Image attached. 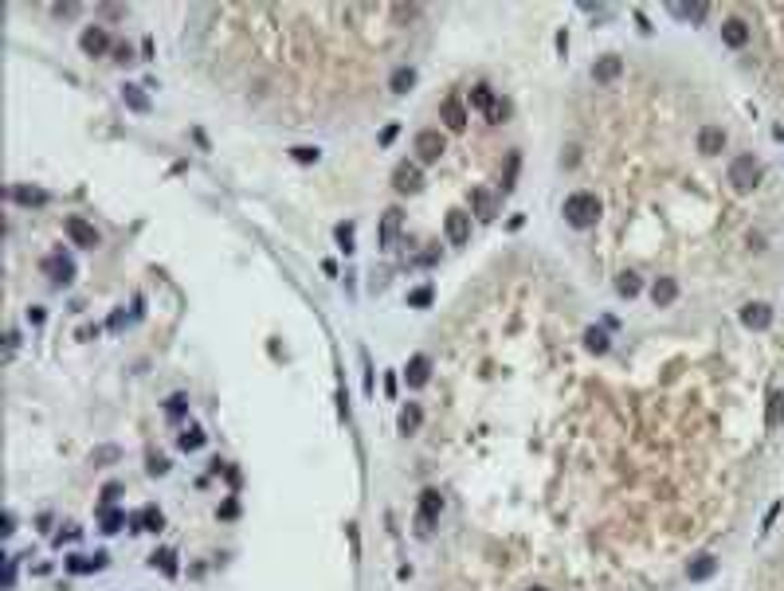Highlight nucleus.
<instances>
[{"instance_id":"1","label":"nucleus","mask_w":784,"mask_h":591,"mask_svg":"<svg viewBox=\"0 0 784 591\" xmlns=\"http://www.w3.org/2000/svg\"><path fill=\"white\" fill-rule=\"evenodd\" d=\"M565 223L568 228H577V231H589V228H596L600 223V212H604V204L596 200L592 192H573L565 200Z\"/></svg>"},{"instance_id":"2","label":"nucleus","mask_w":784,"mask_h":591,"mask_svg":"<svg viewBox=\"0 0 784 591\" xmlns=\"http://www.w3.org/2000/svg\"><path fill=\"white\" fill-rule=\"evenodd\" d=\"M729 184H734V192H753L761 184V161L753 157V153H741V157H734V165H729Z\"/></svg>"},{"instance_id":"3","label":"nucleus","mask_w":784,"mask_h":591,"mask_svg":"<svg viewBox=\"0 0 784 591\" xmlns=\"http://www.w3.org/2000/svg\"><path fill=\"white\" fill-rule=\"evenodd\" d=\"M447 153V141L439 130H423L416 133V165H435Z\"/></svg>"},{"instance_id":"4","label":"nucleus","mask_w":784,"mask_h":591,"mask_svg":"<svg viewBox=\"0 0 784 591\" xmlns=\"http://www.w3.org/2000/svg\"><path fill=\"white\" fill-rule=\"evenodd\" d=\"M44 274L51 278V286H71L75 282V263L67 251H51L44 259Z\"/></svg>"},{"instance_id":"5","label":"nucleus","mask_w":784,"mask_h":591,"mask_svg":"<svg viewBox=\"0 0 784 591\" xmlns=\"http://www.w3.org/2000/svg\"><path fill=\"white\" fill-rule=\"evenodd\" d=\"M392 188L396 192H420L423 188V172H420V165L416 161H400L396 169H392Z\"/></svg>"},{"instance_id":"6","label":"nucleus","mask_w":784,"mask_h":591,"mask_svg":"<svg viewBox=\"0 0 784 591\" xmlns=\"http://www.w3.org/2000/svg\"><path fill=\"white\" fill-rule=\"evenodd\" d=\"M63 231L71 235L75 247H86V251H95L98 243H102V235H98V231L90 228L86 219H79V216H67V219H63Z\"/></svg>"},{"instance_id":"7","label":"nucleus","mask_w":784,"mask_h":591,"mask_svg":"<svg viewBox=\"0 0 784 591\" xmlns=\"http://www.w3.org/2000/svg\"><path fill=\"white\" fill-rule=\"evenodd\" d=\"M447 239H451V247H463V243L470 239V216L463 212V208H451L447 212Z\"/></svg>"},{"instance_id":"8","label":"nucleus","mask_w":784,"mask_h":591,"mask_svg":"<svg viewBox=\"0 0 784 591\" xmlns=\"http://www.w3.org/2000/svg\"><path fill=\"white\" fill-rule=\"evenodd\" d=\"M79 48H83L86 55H90V59L106 55V51H110V36H106V28H98V24L83 28V36H79Z\"/></svg>"},{"instance_id":"9","label":"nucleus","mask_w":784,"mask_h":591,"mask_svg":"<svg viewBox=\"0 0 784 591\" xmlns=\"http://www.w3.org/2000/svg\"><path fill=\"white\" fill-rule=\"evenodd\" d=\"M439 513H443V497H439V490H423L420 494V532H428L439 521Z\"/></svg>"},{"instance_id":"10","label":"nucleus","mask_w":784,"mask_h":591,"mask_svg":"<svg viewBox=\"0 0 784 591\" xmlns=\"http://www.w3.org/2000/svg\"><path fill=\"white\" fill-rule=\"evenodd\" d=\"M741 325L745 329H769L772 325V310L765 302H749V305H741Z\"/></svg>"},{"instance_id":"11","label":"nucleus","mask_w":784,"mask_h":591,"mask_svg":"<svg viewBox=\"0 0 784 591\" xmlns=\"http://www.w3.org/2000/svg\"><path fill=\"white\" fill-rule=\"evenodd\" d=\"M400 228H404V212H400V208H388L385 219H381V247H385V251H392V247H396Z\"/></svg>"},{"instance_id":"12","label":"nucleus","mask_w":784,"mask_h":591,"mask_svg":"<svg viewBox=\"0 0 784 591\" xmlns=\"http://www.w3.org/2000/svg\"><path fill=\"white\" fill-rule=\"evenodd\" d=\"M161 525H165V513H161L157 505H145L142 513H133L130 517V532H157Z\"/></svg>"},{"instance_id":"13","label":"nucleus","mask_w":784,"mask_h":591,"mask_svg":"<svg viewBox=\"0 0 784 591\" xmlns=\"http://www.w3.org/2000/svg\"><path fill=\"white\" fill-rule=\"evenodd\" d=\"M439 114H443V121H447V130H451V133H463V130H467V106H463L459 98H447L443 106H439Z\"/></svg>"},{"instance_id":"14","label":"nucleus","mask_w":784,"mask_h":591,"mask_svg":"<svg viewBox=\"0 0 784 591\" xmlns=\"http://www.w3.org/2000/svg\"><path fill=\"white\" fill-rule=\"evenodd\" d=\"M620 71H624V59H620V55H600V59L592 63V79H596V83H612V79H620Z\"/></svg>"},{"instance_id":"15","label":"nucleus","mask_w":784,"mask_h":591,"mask_svg":"<svg viewBox=\"0 0 784 591\" xmlns=\"http://www.w3.org/2000/svg\"><path fill=\"white\" fill-rule=\"evenodd\" d=\"M102 568H106V552H95V556H67V572H71V576L102 572Z\"/></svg>"},{"instance_id":"16","label":"nucleus","mask_w":784,"mask_h":591,"mask_svg":"<svg viewBox=\"0 0 784 591\" xmlns=\"http://www.w3.org/2000/svg\"><path fill=\"white\" fill-rule=\"evenodd\" d=\"M722 149H725V130L722 126H706V130L698 133V153L714 157V153H722Z\"/></svg>"},{"instance_id":"17","label":"nucleus","mask_w":784,"mask_h":591,"mask_svg":"<svg viewBox=\"0 0 784 591\" xmlns=\"http://www.w3.org/2000/svg\"><path fill=\"white\" fill-rule=\"evenodd\" d=\"M470 204H475V216L479 219H495L498 216V196L486 192V188H475V192H470Z\"/></svg>"},{"instance_id":"18","label":"nucleus","mask_w":784,"mask_h":591,"mask_svg":"<svg viewBox=\"0 0 784 591\" xmlns=\"http://www.w3.org/2000/svg\"><path fill=\"white\" fill-rule=\"evenodd\" d=\"M428 376H432V361H428V357H412L408 368H404L408 388H423V384H428Z\"/></svg>"},{"instance_id":"19","label":"nucleus","mask_w":784,"mask_h":591,"mask_svg":"<svg viewBox=\"0 0 784 591\" xmlns=\"http://www.w3.org/2000/svg\"><path fill=\"white\" fill-rule=\"evenodd\" d=\"M722 39L729 43V48H745V43H749V24H745V20H725V24H722Z\"/></svg>"},{"instance_id":"20","label":"nucleus","mask_w":784,"mask_h":591,"mask_svg":"<svg viewBox=\"0 0 784 591\" xmlns=\"http://www.w3.org/2000/svg\"><path fill=\"white\" fill-rule=\"evenodd\" d=\"M781 423H784V392H781V388H772V392H769V411H765V427H769V431H776Z\"/></svg>"},{"instance_id":"21","label":"nucleus","mask_w":784,"mask_h":591,"mask_svg":"<svg viewBox=\"0 0 784 591\" xmlns=\"http://www.w3.org/2000/svg\"><path fill=\"white\" fill-rule=\"evenodd\" d=\"M12 200L16 204H24V208H44L48 204V192H44V188H28V184H16Z\"/></svg>"},{"instance_id":"22","label":"nucleus","mask_w":784,"mask_h":591,"mask_svg":"<svg viewBox=\"0 0 784 591\" xmlns=\"http://www.w3.org/2000/svg\"><path fill=\"white\" fill-rule=\"evenodd\" d=\"M420 423H423L420 403H404V411H400V419H396L400 434H416V431H420Z\"/></svg>"},{"instance_id":"23","label":"nucleus","mask_w":784,"mask_h":591,"mask_svg":"<svg viewBox=\"0 0 784 591\" xmlns=\"http://www.w3.org/2000/svg\"><path fill=\"white\" fill-rule=\"evenodd\" d=\"M675 298H678V282L675 278H659V282L651 286V302L655 305H671Z\"/></svg>"},{"instance_id":"24","label":"nucleus","mask_w":784,"mask_h":591,"mask_svg":"<svg viewBox=\"0 0 784 591\" xmlns=\"http://www.w3.org/2000/svg\"><path fill=\"white\" fill-rule=\"evenodd\" d=\"M714 572H718V560H714V556H698V560H690V568H687L690 583H702V579H710Z\"/></svg>"},{"instance_id":"25","label":"nucleus","mask_w":784,"mask_h":591,"mask_svg":"<svg viewBox=\"0 0 784 591\" xmlns=\"http://www.w3.org/2000/svg\"><path fill=\"white\" fill-rule=\"evenodd\" d=\"M122 102L133 110V114H149V94L142 86H122Z\"/></svg>"},{"instance_id":"26","label":"nucleus","mask_w":784,"mask_h":591,"mask_svg":"<svg viewBox=\"0 0 784 591\" xmlns=\"http://www.w3.org/2000/svg\"><path fill=\"white\" fill-rule=\"evenodd\" d=\"M412 86H416V71H412V67H396L392 79H388V90H392V94H408Z\"/></svg>"},{"instance_id":"27","label":"nucleus","mask_w":784,"mask_h":591,"mask_svg":"<svg viewBox=\"0 0 784 591\" xmlns=\"http://www.w3.org/2000/svg\"><path fill=\"white\" fill-rule=\"evenodd\" d=\"M671 12H675L678 20H690V24H702V20L710 16V4H671Z\"/></svg>"},{"instance_id":"28","label":"nucleus","mask_w":784,"mask_h":591,"mask_svg":"<svg viewBox=\"0 0 784 591\" xmlns=\"http://www.w3.org/2000/svg\"><path fill=\"white\" fill-rule=\"evenodd\" d=\"M149 564H153V568H161V572H165V576H177V572H181V568H177V552H173V548H157V552L153 556H149Z\"/></svg>"},{"instance_id":"29","label":"nucleus","mask_w":784,"mask_h":591,"mask_svg":"<svg viewBox=\"0 0 784 591\" xmlns=\"http://www.w3.org/2000/svg\"><path fill=\"white\" fill-rule=\"evenodd\" d=\"M615 294H620V298H635V294H640V274H635V270H624V274L615 278Z\"/></svg>"},{"instance_id":"30","label":"nucleus","mask_w":784,"mask_h":591,"mask_svg":"<svg viewBox=\"0 0 784 591\" xmlns=\"http://www.w3.org/2000/svg\"><path fill=\"white\" fill-rule=\"evenodd\" d=\"M177 447L184 450V454H193V450L204 447V431L200 427H189V431H181V439H177Z\"/></svg>"},{"instance_id":"31","label":"nucleus","mask_w":784,"mask_h":591,"mask_svg":"<svg viewBox=\"0 0 784 591\" xmlns=\"http://www.w3.org/2000/svg\"><path fill=\"white\" fill-rule=\"evenodd\" d=\"M98 513H102V532H118L122 529V525H130V517H126V513H122V509H98Z\"/></svg>"},{"instance_id":"32","label":"nucleus","mask_w":784,"mask_h":591,"mask_svg":"<svg viewBox=\"0 0 784 591\" xmlns=\"http://www.w3.org/2000/svg\"><path fill=\"white\" fill-rule=\"evenodd\" d=\"M518 165H522V153L514 149L506 157V177H502V192H514V181H518Z\"/></svg>"},{"instance_id":"33","label":"nucleus","mask_w":784,"mask_h":591,"mask_svg":"<svg viewBox=\"0 0 784 591\" xmlns=\"http://www.w3.org/2000/svg\"><path fill=\"white\" fill-rule=\"evenodd\" d=\"M584 349L589 352H608V333H604V329H584Z\"/></svg>"},{"instance_id":"34","label":"nucleus","mask_w":784,"mask_h":591,"mask_svg":"<svg viewBox=\"0 0 784 591\" xmlns=\"http://www.w3.org/2000/svg\"><path fill=\"white\" fill-rule=\"evenodd\" d=\"M470 106H479V110H490V106H495V90H490V86H486V83H479V86H475V90H470Z\"/></svg>"},{"instance_id":"35","label":"nucleus","mask_w":784,"mask_h":591,"mask_svg":"<svg viewBox=\"0 0 784 591\" xmlns=\"http://www.w3.org/2000/svg\"><path fill=\"white\" fill-rule=\"evenodd\" d=\"M165 411H169L173 419H181L184 411H189V396H184V392H173V396L165 399Z\"/></svg>"},{"instance_id":"36","label":"nucleus","mask_w":784,"mask_h":591,"mask_svg":"<svg viewBox=\"0 0 784 591\" xmlns=\"http://www.w3.org/2000/svg\"><path fill=\"white\" fill-rule=\"evenodd\" d=\"M290 157L298 161V165H318V157H322V153H318L314 145H298V149H290Z\"/></svg>"},{"instance_id":"37","label":"nucleus","mask_w":784,"mask_h":591,"mask_svg":"<svg viewBox=\"0 0 784 591\" xmlns=\"http://www.w3.org/2000/svg\"><path fill=\"white\" fill-rule=\"evenodd\" d=\"M334 235H338L341 251H345V254H353V223H338V228H334Z\"/></svg>"},{"instance_id":"38","label":"nucleus","mask_w":784,"mask_h":591,"mask_svg":"<svg viewBox=\"0 0 784 591\" xmlns=\"http://www.w3.org/2000/svg\"><path fill=\"white\" fill-rule=\"evenodd\" d=\"M432 286H420V290H412L408 294V305H416V310H423V305H432Z\"/></svg>"},{"instance_id":"39","label":"nucleus","mask_w":784,"mask_h":591,"mask_svg":"<svg viewBox=\"0 0 784 591\" xmlns=\"http://www.w3.org/2000/svg\"><path fill=\"white\" fill-rule=\"evenodd\" d=\"M149 474H153V478L169 474V459H161V454H149Z\"/></svg>"},{"instance_id":"40","label":"nucleus","mask_w":784,"mask_h":591,"mask_svg":"<svg viewBox=\"0 0 784 591\" xmlns=\"http://www.w3.org/2000/svg\"><path fill=\"white\" fill-rule=\"evenodd\" d=\"M486 114H490V121H506L510 118V102H498L495 98V106L486 110Z\"/></svg>"},{"instance_id":"41","label":"nucleus","mask_w":784,"mask_h":591,"mask_svg":"<svg viewBox=\"0 0 784 591\" xmlns=\"http://www.w3.org/2000/svg\"><path fill=\"white\" fill-rule=\"evenodd\" d=\"M114 459H118V447H98L90 454V462H114Z\"/></svg>"},{"instance_id":"42","label":"nucleus","mask_w":784,"mask_h":591,"mask_svg":"<svg viewBox=\"0 0 784 591\" xmlns=\"http://www.w3.org/2000/svg\"><path fill=\"white\" fill-rule=\"evenodd\" d=\"M114 55H118V63H133V48H130V43H114Z\"/></svg>"},{"instance_id":"43","label":"nucleus","mask_w":784,"mask_h":591,"mask_svg":"<svg viewBox=\"0 0 784 591\" xmlns=\"http://www.w3.org/2000/svg\"><path fill=\"white\" fill-rule=\"evenodd\" d=\"M118 494H122V485H118V482H110L106 490H102V509H106V505H110V501H114Z\"/></svg>"},{"instance_id":"44","label":"nucleus","mask_w":784,"mask_h":591,"mask_svg":"<svg viewBox=\"0 0 784 591\" xmlns=\"http://www.w3.org/2000/svg\"><path fill=\"white\" fill-rule=\"evenodd\" d=\"M44 317H48L44 305H32V310H28V321H32V325H44Z\"/></svg>"},{"instance_id":"45","label":"nucleus","mask_w":784,"mask_h":591,"mask_svg":"<svg viewBox=\"0 0 784 591\" xmlns=\"http://www.w3.org/2000/svg\"><path fill=\"white\" fill-rule=\"evenodd\" d=\"M236 513H240V505H236V501H224V505H220V517H224V521H231Z\"/></svg>"},{"instance_id":"46","label":"nucleus","mask_w":784,"mask_h":591,"mask_svg":"<svg viewBox=\"0 0 784 591\" xmlns=\"http://www.w3.org/2000/svg\"><path fill=\"white\" fill-rule=\"evenodd\" d=\"M75 537H79V529H75V525H67V529H63V532H55V544H63V541H75Z\"/></svg>"},{"instance_id":"47","label":"nucleus","mask_w":784,"mask_h":591,"mask_svg":"<svg viewBox=\"0 0 784 591\" xmlns=\"http://www.w3.org/2000/svg\"><path fill=\"white\" fill-rule=\"evenodd\" d=\"M51 12H55V16H71V12H79V4H55Z\"/></svg>"},{"instance_id":"48","label":"nucleus","mask_w":784,"mask_h":591,"mask_svg":"<svg viewBox=\"0 0 784 591\" xmlns=\"http://www.w3.org/2000/svg\"><path fill=\"white\" fill-rule=\"evenodd\" d=\"M0 532H4V537H12V532H16V517H12V513H4V529H0Z\"/></svg>"},{"instance_id":"49","label":"nucleus","mask_w":784,"mask_h":591,"mask_svg":"<svg viewBox=\"0 0 784 591\" xmlns=\"http://www.w3.org/2000/svg\"><path fill=\"white\" fill-rule=\"evenodd\" d=\"M396 133H400V126H385V133H381V145H388L392 137H396Z\"/></svg>"},{"instance_id":"50","label":"nucleus","mask_w":784,"mask_h":591,"mask_svg":"<svg viewBox=\"0 0 784 591\" xmlns=\"http://www.w3.org/2000/svg\"><path fill=\"white\" fill-rule=\"evenodd\" d=\"M776 513H781V501H776V505H772L769 513H765V532H769V525H772V521H776Z\"/></svg>"},{"instance_id":"51","label":"nucleus","mask_w":784,"mask_h":591,"mask_svg":"<svg viewBox=\"0 0 784 591\" xmlns=\"http://www.w3.org/2000/svg\"><path fill=\"white\" fill-rule=\"evenodd\" d=\"M385 392H388V396H396V376H392V372L385 376Z\"/></svg>"},{"instance_id":"52","label":"nucleus","mask_w":784,"mask_h":591,"mask_svg":"<svg viewBox=\"0 0 784 591\" xmlns=\"http://www.w3.org/2000/svg\"><path fill=\"white\" fill-rule=\"evenodd\" d=\"M122 325H126V314H122V310H118V314L110 317V329H122Z\"/></svg>"},{"instance_id":"53","label":"nucleus","mask_w":784,"mask_h":591,"mask_svg":"<svg viewBox=\"0 0 784 591\" xmlns=\"http://www.w3.org/2000/svg\"><path fill=\"white\" fill-rule=\"evenodd\" d=\"M530 591H545V588H530Z\"/></svg>"}]
</instances>
